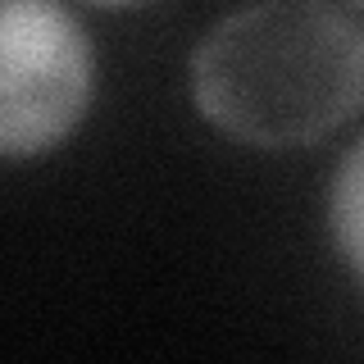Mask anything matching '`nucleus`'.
Instances as JSON below:
<instances>
[{
  "label": "nucleus",
  "mask_w": 364,
  "mask_h": 364,
  "mask_svg": "<svg viewBox=\"0 0 364 364\" xmlns=\"http://www.w3.org/2000/svg\"><path fill=\"white\" fill-rule=\"evenodd\" d=\"M328 223H333V242L341 259L364 278V136L337 164L333 196H328Z\"/></svg>",
  "instance_id": "7ed1b4c3"
},
{
  "label": "nucleus",
  "mask_w": 364,
  "mask_h": 364,
  "mask_svg": "<svg viewBox=\"0 0 364 364\" xmlns=\"http://www.w3.org/2000/svg\"><path fill=\"white\" fill-rule=\"evenodd\" d=\"M91 105L87 28L50 0H9L0 14V155L37 159Z\"/></svg>",
  "instance_id": "f03ea898"
},
{
  "label": "nucleus",
  "mask_w": 364,
  "mask_h": 364,
  "mask_svg": "<svg viewBox=\"0 0 364 364\" xmlns=\"http://www.w3.org/2000/svg\"><path fill=\"white\" fill-rule=\"evenodd\" d=\"M191 105L255 151L314 146L364 109V28L328 5H250L187 60Z\"/></svg>",
  "instance_id": "f257e3e1"
}]
</instances>
